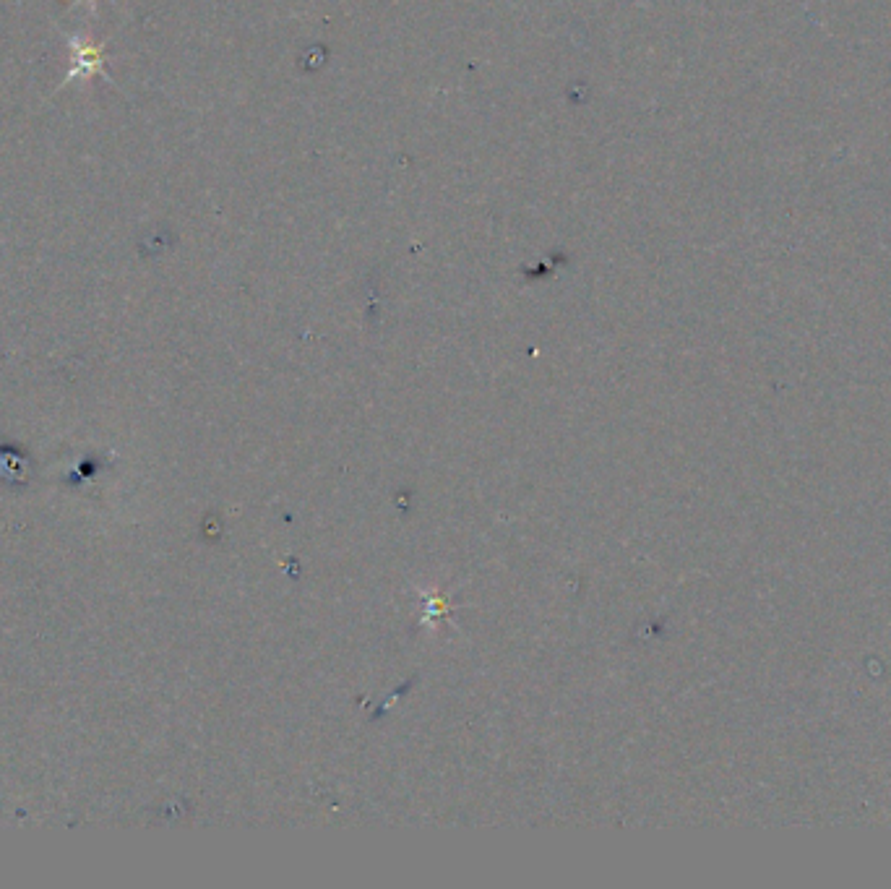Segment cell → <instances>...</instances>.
<instances>
[{"instance_id":"obj_1","label":"cell","mask_w":891,"mask_h":889,"mask_svg":"<svg viewBox=\"0 0 891 889\" xmlns=\"http://www.w3.org/2000/svg\"><path fill=\"white\" fill-rule=\"evenodd\" d=\"M71 47L73 53H76L73 66H81V76H89V73L99 71V66H102V50H99V47L89 45L86 40H73Z\"/></svg>"}]
</instances>
